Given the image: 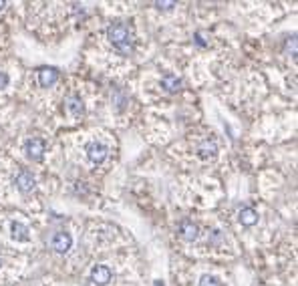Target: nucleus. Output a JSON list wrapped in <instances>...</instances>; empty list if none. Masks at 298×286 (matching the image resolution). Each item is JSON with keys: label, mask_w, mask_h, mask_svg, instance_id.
<instances>
[{"label": "nucleus", "mask_w": 298, "mask_h": 286, "mask_svg": "<svg viewBox=\"0 0 298 286\" xmlns=\"http://www.w3.org/2000/svg\"><path fill=\"white\" fill-rule=\"evenodd\" d=\"M5 7H7V5H5V3H0V11H3V9H5Z\"/></svg>", "instance_id": "a211bd4d"}, {"label": "nucleus", "mask_w": 298, "mask_h": 286, "mask_svg": "<svg viewBox=\"0 0 298 286\" xmlns=\"http://www.w3.org/2000/svg\"><path fill=\"white\" fill-rule=\"evenodd\" d=\"M57 81H59V69H55V67H45V69L39 71V83H41V87L49 89V87H53Z\"/></svg>", "instance_id": "6e6552de"}, {"label": "nucleus", "mask_w": 298, "mask_h": 286, "mask_svg": "<svg viewBox=\"0 0 298 286\" xmlns=\"http://www.w3.org/2000/svg\"><path fill=\"white\" fill-rule=\"evenodd\" d=\"M65 109H67L71 115H75V117H81V115L85 113L83 99H81L79 95H69V97H67V101H65Z\"/></svg>", "instance_id": "9d476101"}, {"label": "nucleus", "mask_w": 298, "mask_h": 286, "mask_svg": "<svg viewBox=\"0 0 298 286\" xmlns=\"http://www.w3.org/2000/svg\"><path fill=\"white\" fill-rule=\"evenodd\" d=\"M194 39H196V45H198V47H206V45H208V41L204 39V33H202V31H198V33L194 35Z\"/></svg>", "instance_id": "2eb2a0df"}, {"label": "nucleus", "mask_w": 298, "mask_h": 286, "mask_svg": "<svg viewBox=\"0 0 298 286\" xmlns=\"http://www.w3.org/2000/svg\"><path fill=\"white\" fill-rule=\"evenodd\" d=\"M162 87L168 91V93H178L180 89H182V79L178 77V75H164V79H162Z\"/></svg>", "instance_id": "f8f14e48"}, {"label": "nucleus", "mask_w": 298, "mask_h": 286, "mask_svg": "<svg viewBox=\"0 0 298 286\" xmlns=\"http://www.w3.org/2000/svg\"><path fill=\"white\" fill-rule=\"evenodd\" d=\"M200 286H220V280L216 276H210V274H204L200 278Z\"/></svg>", "instance_id": "4468645a"}, {"label": "nucleus", "mask_w": 298, "mask_h": 286, "mask_svg": "<svg viewBox=\"0 0 298 286\" xmlns=\"http://www.w3.org/2000/svg\"><path fill=\"white\" fill-rule=\"evenodd\" d=\"M107 39L123 55H129L133 51V33H131V29L125 23H113L107 29Z\"/></svg>", "instance_id": "f257e3e1"}, {"label": "nucleus", "mask_w": 298, "mask_h": 286, "mask_svg": "<svg viewBox=\"0 0 298 286\" xmlns=\"http://www.w3.org/2000/svg\"><path fill=\"white\" fill-rule=\"evenodd\" d=\"M17 188H19L23 194H31V192L37 188V180H35L33 172H29V170L19 172V176H17Z\"/></svg>", "instance_id": "39448f33"}, {"label": "nucleus", "mask_w": 298, "mask_h": 286, "mask_svg": "<svg viewBox=\"0 0 298 286\" xmlns=\"http://www.w3.org/2000/svg\"><path fill=\"white\" fill-rule=\"evenodd\" d=\"M156 7H158L160 11H172V9L176 7V3H156Z\"/></svg>", "instance_id": "dca6fc26"}, {"label": "nucleus", "mask_w": 298, "mask_h": 286, "mask_svg": "<svg viewBox=\"0 0 298 286\" xmlns=\"http://www.w3.org/2000/svg\"><path fill=\"white\" fill-rule=\"evenodd\" d=\"M9 85V75L5 71H0V89H5Z\"/></svg>", "instance_id": "f3484780"}, {"label": "nucleus", "mask_w": 298, "mask_h": 286, "mask_svg": "<svg viewBox=\"0 0 298 286\" xmlns=\"http://www.w3.org/2000/svg\"><path fill=\"white\" fill-rule=\"evenodd\" d=\"M71 246H73V236H71L69 232H57V234L51 238V248H53L55 252H59V254L69 252Z\"/></svg>", "instance_id": "20e7f679"}, {"label": "nucleus", "mask_w": 298, "mask_h": 286, "mask_svg": "<svg viewBox=\"0 0 298 286\" xmlns=\"http://www.w3.org/2000/svg\"><path fill=\"white\" fill-rule=\"evenodd\" d=\"M111 270L109 266H103V264H97L93 270H91V282L97 284V286H105L111 282Z\"/></svg>", "instance_id": "0eeeda50"}, {"label": "nucleus", "mask_w": 298, "mask_h": 286, "mask_svg": "<svg viewBox=\"0 0 298 286\" xmlns=\"http://www.w3.org/2000/svg\"><path fill=\"white\" fill-rule=\"evenodd\" d=\"M11 232H13V238L17 240V242H27L29 238H31V230H29V226H25L23 222H13V226H11Z\"/></svg>", "instance_id": "ddd939ff"}, {"label": "nucleus", "mask_w": 298, "mask_h": 286, "mask_svg": "<svg viewBox=\"0 0 298 286\" xmlns=\"http://www.w3.org/2000/svg\"><path fill=\"white\" fill-rule=\"evenodd\" d=\"M198 156L202 160H214L218 156V146H216V141L214 139H206L200 143V148H198Z\"/></svg>", "instance_id": "1a4fd4ad"}, {"label": "nucleus", "mask_w": 298, "mask_h": 286, "mask_svg": "<svg viewBox=\"0 0 298 286\" xmlns=\"http://www.w3.org/2000/svg\"><path fill=\"white\" fill-rule=\"evenodd\" d=\"M25 152H27V156H29L33 162H39V160H43V156H45V152H47V143H45L43 139H39V137H33V139L27 141Z\"/></svg>", "instance_id": "7ed1b4c3"}, {"label": "nucleus", "mask_w": 298, "mask_h": 286, "mask_svg": "<svg viewBox=\"0 0 298 286\" xmlns=\"http://www.w3.org/2000/svg\"><path fill=\"white\" fill-rule=\"evenodd\" d=\"M178 234H180V238H184L186 242H194V240H198V236H200V228H198L192 220H182V222H180V228H178Z\"/></svg>", "instance_id": "423d86ee"}, {"label": "nucleus", "mask_w": 298, "mask_h": 286, "mask_svg": "<svg viewBox=\"0 0 298 286\" xmlns=\"http://www.w3.org/2000/svg\"><path fill=\"white\" fill-rule=\"evenodd\" d=\"M109 156V148L101 141H93L87 146V158L91 164H103Z\"/></svg>", "instance_id": "f03ea898"}, {"label": "nucleus", "mask_w": 298, "mask_h": 286, "mask_svg": "<svg viewBox=\"0 0 298 286\" xmlns=\"http://www.w3.org/2000/svg\"><path fill=\"white\" fill-rule=\"evenodd\" d=\"M238 220H240V224L242 226H254L256 222H258V212L254 210V208H242L240 212H238Z\"/></svg>", "instance_id": "9b49d317"}]
</instances>
